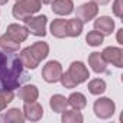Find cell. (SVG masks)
<instances>
[{"label":"cell","instance_id":"cell-14","mask_svg":"<svg viewBox=\"0 0 123 123\" xmlns=\"http://www.w3.org/2000/svg\"><path fill=\"white\" fill-rule=\"evenodd\" d=\"M88 64H90V67L93 68V71L97 73V74L104 73L106 68H107V62L104 61V58L101 56L100 52H93V54H90V56H88Z\"/></svg>","mask_w":123,"mask_h":123},{"label":"cell","instance_id":"cell-24","mask_svg":"<svg viewBox=\"0 0 123 123\" xmlns=\"http://www.w3.org/2000/svg\"><path fill=\"white\" fill-rule=\"evenodd\" d=\"M88 91L91 94H96V96H100L106 91V83L100 78H94L88 83Z\"/></svg>","mask_w":123,"mask_h":123},{"label":"cell","instance_id":"cell-2","mask_svg":"<svg viewBox=\"0 0 123 123\" xmlns=\"http://www.w3.org/2000/svg\"><path fill=\"white\" fill-rule=\"evenodd\" d=\"M39 9H41V0H18L16 5L13 6V16L16 19L25 20L26 18L39 12Z\"/></svg>","mask_w":123,"mask_h":123},{"label":"cell","instance_id":"cell-5","mask_svg":"<svg viewBox=\"0 0 123 123\" xmlns=\"http://www.w3.org/2000/svg\"><path fill=\"white\" fill-rule=\"evenodd\" d=\"M62 74V67L58 61H49L42 68V78L46 83H56L59 81V77Z\"/></svg>","mask_w":123,"mask_h":123},{"label":"cell","instance_id":"cell-18","mask_svg":"<svg viewBox=\"0 0 123 123\" xmlns=\"http://www.w3.org/2000/svg\"><path fill=\"white\" fill-rule=\"evenodd\" d=\"M49 106L56 113H62L64 110H67V106H68V100L64 97V96H61V94H55L51 97L49 100Z\"/></svg>","mask_w":123,"mask_h":123},{"label":"cell","instance_id":"cell-4","mask_svg":"<svg viewBox=\"0 0 123 123\" xmlns=\"http://www.w3.org/2000/svg\"><path fill=\"white\" fill-rule=\"evenodd\" d=\"M114 109H116L114 103L110 98H107V97H101V98L94 101V113L100 119L111 117L114 114Z\"/></svg>","mask_w":123,"mask_h":123},{"label":"cell","instance_id":"cell-13","mask_svg":"<svg viewBox=\"0 0 123 123\" xmlns=\"http://www.w3.org/2000/svg\"><path fill=\"white\" fill-rule=\"evenodd\" d=\"M94 29L98 31L103 36L104 35H110L114 29V22L113 19H110L109 16H101L98 19H96L94 22Z\"/></svg>","mask_w":123,"mask_h":123},{"label":"cell","instance_id":"cell-20","mask_svg":"<svg viewBox=\"0 0 123 123\" xmlns=\"http://www.w3.org/2000/svg\"><path fill=\"white\" fill-rule=\"evenodd\" d=\"M81 32H83V22L78 18L67 20V36L75 38V36H80Z\"/></svg>","mask_w":123,"mask_h":123},{"label":"cell","instance_id":"cell-21","mask_svg":"<svg viewBox=\"0 0 123 123\" xmlns=\"http://www.w3.org/2000/svg\"><path fill=\"white\" fill-rule=\"evenodd\" d=\"M29 48H31V51L33 52V55H35L39 61H42V59H45V58L48 56L49 46H48L46 42H35V43L31 45Z\"/></svg>","mask_w":123,"mask_h":123},{"label":"cell","instance_id":"cell-17","mask_svg":"<svg viewBox=\"0 0 123 123\" xmlns=\"http://www.w3.org/2000/svg\"><path fill=\"white\" fill-rule=\"evenodd\" d=\"M25 120L23 111H20L19 109H10L7 110V113H5L0 117V122H6V123H22Z\"/></svg>","mask_w":123,"mask_h":123},{"label":"cell","instance_id":"cell-32","mask_svg":"<svg viewBox=\"0 0 123 123\" xmlns=\"http://www.w3.org/2000/svg\"><path fill=\"white\" fill-rule=\"evenodd\" d=\"M9 2V0H0V6H2V5H6Z\"/></svg>","mask_w":123,"mask_h":123},{"label":"cell","instance_id":"cell-19","mask_svg":"<svg viewBox=\"0 0 123 123\" xmlns=\"http://www.w3.org/2000/svg\"><path fill=\"white\" fill-rule=\"evenodd\" d=\"M19 46H20V43L13 41L7 33L0 36V48H2V51H5V52H18Z\"/></svg>","mask_w":123,"mask_h":123},{"label":"cell","instance_id":"cell-26","mask_svg":"<svg viewBox=\"0 0 123 123\" xmlns=\"http://www.w3.org/2000/svg\"><path fill=\"white\" fill-rule=\"evenodd\" d=\"M86 41H87V43H88L90 46H98V45L103 43V35H101L98 31L94 29V31H91V32H88Z\"/></svg>","mask_w":123,"mask_h":123},{"label":"cell","instance_id":"cell-30","mask_svg":"<svg viewBox=\"0 0 123 123\" xmlns=\"http://www.w3.org/2000/svg\"><path fill=\"white\" fill-rule=\"evenodd\" d=\"M122 32H123V29H119V32H117V42L122 45L123 43V39H122Z\"/></svg>","mask_w":123,"mask_h":123},{"label":"cell","instance_id":"cell-33","mask_svg":"<svg viewBox=\"0 0 123 123\" xmlns=\"http://www.w3.org/2000/svg\"><path fill=\"white\" fill-rule=\"evenodd\" d=\"M16 2H18V0H16Z\"/></svg>","mask_w":123,"mask_h":123},{"label":"cell","instance_id":"cell-29","mask_svg":"<svg viewBox=\"0 0 123 123\" xmlns=\"http://www.w3.org/2000/svg\"><path fill=\"white\" fill-rule=\"evenodd\" d=\"M91 2L96 3L97 6H98V5H100V6H104V5H107V3L110 2V0H91Z\"/></svg>","mask_w":123,"mask_h":123},{"label":"cell","instance_id":"cell-22","mask_svg":"<svg viewBox=\"0 0 123 123\" xmlns=\"http://www.w3.org/2000/svg\"><path fill=\"white\" fill-rule=\"evenodd\" d=\"M67 100H68V104L71 107H74L75 110H83L87 106V98L81 93H73Z\"/></svg>","mask_w":123,"mask_h":123},{"label":"cell","instance_id":"cell-10","mask_svg":"<svg viewBox=\"0 0 123 123\" xmlns=\"http://www.w3.org/2000/svg\"><path fill=\"white\" fill-rule=\"evenodd\" d=\"M52 3V12L59 16H67L74 10L73 0H54Z\"/></svg>","mask_w":123,"mask_h":123},{"label":"cell","instance_id":"cell-25","mask_svg":"<svg viewBox=\"0 0 123 123\" xmlns=\"http://www.w3.org/2000/svg\"><path fill=\"white\" fill-rule=\"evenodd\" d=\"M15 94H13V90H0V111L5 110L6 106L13 100Z\"/></svg>","mask_w":123,"mask_h":123},{"label":"cell","instance_id":"cell-8","mask_svg":"<svg viewBox=\"0 0 123 123\" xmlns=\"http://www.w3.org/2000/svg\"><path fill=\"white\" fill-rule=\"evenodd\" d=\"M98 13V7L96 3L90 2V3H84L80 7H77V18L84 23V22H90L91 19H94Z\"/></svg>","mask_w":123,"mask_h":123},{"label":"cell","instance_id":"cell-3","mask_svg":"<svg viewBox=\"0 0 123 123\" xmlns=\"http://www.w3.org/2000/svg\"><path fill=\"white\" fill-rule=\"evenodd\" d=\"M25 25H26V29L29 31V33L35 35V36H45L46 35V31H45V26H46V16L42 15V16H36V18H26L25 20Z\"/></svg>","mask_w":123,"mask_h":123},{"label":"cell","instance_id":"cell-9","mask_svg":"<svg viewBox=\"0 0 123 123\" xmlns=\"http://www.w3.org/2000/svg\"><path fill=\"white\" fill-rule=\"evenodd\" d=\"M23 116L25 119L31 120V122H36L39 120L42 116H43V109L39 103L36 101H29V103H25V107H23Z\"/></svg>","mask_w":123,"mask_h":123},{"label":"cell","instance_id":"cell-1","mask_svg":"<svg viewBox=\"0 0 123 123\" xmlns=\"http://www.w3.org/2000/svg\"><path fill=\"white\" fill-rule=\"evenodd\" d=\"M23 64L15 52L0 51V90H15L20 86Z\"/></svg>","mask_w":123,"mask_h":123},{"label":"cell","instance_id":"cell-12","mask_svg":"<svg viewBox=\"0 0 123 123\" xmlns=\"http://www.w3.org/2000/svg\"><path fill=\"white\" fill-rule=\"evenodd\" d=\"M19 58H20V61H22L23 67H26V68H29V70H35V68L39 65V62H41V61L33 55V52L31 51V48H29V46L20 51Z\"/></svg>","mask_w":123,"mask_h":123},{"label":"cell","instance_id":"cell-16","mask_svg":"<svg viewBox=\"0 0 123 123\" xmlns=\"http://www.w3.org/2000/svg\"><path fill=\"white\" fill-rule=\"evenodd\" d=\"M51 33L55 38H65L67 36V20L65 19H55L51 23Z\"/></svg>","mask_w":123,"mask_h":123},{"label":"cell","instance_id":"cell-11","mask_svg":"<svg viewBox=\"0 0 123 123\" xmlns=\"http://www.w3.org/2000/svg\"><path fill=\"white\" fill-rule=\"evenodd\" d=\"M13 41H16V42H23L26 38H28V35H29V31L26 29V26H20V25H18V23H12V25H9L7 26V32H6Z\"/></svg>","mask_w":123,"mask_h":123},{"label":"cell","instance_id":"cell-7","mask_svg":"<svg viewBox=\"0 0 123 123\" xmlns=\"http://www.w3.org/2000/svg\"><path fill=\"white\" fill-rule=\"evenodd\" d=\"M101 56L104 58L106 62H110L113 65H116L117 68L123 67V51L120 48L116 46H109L101 52Z\"/></svg>","mask_w":123,"mask_h":123},{"label":"cell","instance_id":"cell-23","mask_svg":"<svg viewBox=\"0 0 123 123\" xmlns=\"http://www.w3.org/2000/svg\"><path fill=\"white\" fill-rule=\"evenodd\" d=\"M62 122L64 123H81L83 116L80 110H64L62 111Z\"/></svg>","mask_w":123,"mask_h":123},{"label":"cell","instance_id":"cell-6","mask_svg":"<svg viewBox=\"0 0 123 123\" xmlns=\"http://www.w3.org/2000/svg\"><path fill=\"white\" fill-rule=\"evenodd\" d=\"M67 73H68V75L77 83V86L81 84V83H84V81L88 80V77H90L88 70L86 68V65H84L83 62H80V61H75V62H73V64L70 65V68H68Z\"/></svg>","mask_w":123,"mask_h":123},{"label":"cell","instance_id":"cell-15","mask_svg":"<svg viewBox=\"0 0 123 123\" xmlns=\"http://www.w3.org/2000/svg\"><path fill=\"white\" fill-rule=\"evenodd\" d=\"M38 96H39V91L35 86H23L20 90H19V97L25 101V103H29V101H36L38 100Z\"/></svg>","mask_w":123,"mask_h":123},{"label":"cell","instance_id":"cell-28","mask_svg":"<svg viewBox=\"0 0 123 123\" xmlns=\"http://www.w3.org/2000/svg\"><path fill=\"white\" fill-rule=\"evenodd\" d=\"M113 12L117 18H122L123 15V7H122V0H114V5H113Z\"/></svg>","mask_w":123,"mask_h":123},{"label":"cell","instance_id":"cell-31","mask_svg":"<svg viewBox=\"0 0 123 123\" xmlns=\"http://www.w3.org/2000/svg\"><path fill=\"white\" fill-rule=\"evenodd\" d=\"M52 2V0H41V3H43V5H49Z\"/></svg>","mask_w":123,"mask_h":123},{"label":"cell","instance_id":"cell-27","mask_svg":"<svg viewBox=\"0 0 123 123\" xmlns=\"http://www.w3.org/2000/svg\"><path fill=\"white\" fill-rule=\"evenodd\" d=\"M59 81H61V84H62L65 88H74V87H77V83L68 75V73H62V74H61Z\"/></svg>","mask_w":123,"mask_h":123}]
</instances>
